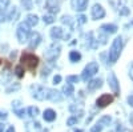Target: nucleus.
Here are the masks:
<instances>
[{"instance_id": "1", "label": "nucleus", "mask_w": 133, "mask_h": 132, "mask_svg": "<svg viewBox=\"0 0 133 132\" xmlns=\"http://www.w3.org/2000/svg\"><path fill=\"white\" fill-rule=\"evenodd\" d=\"M121 49H123V37L118 36V37L115 39L112 47H110V49H109V56H108L109 63H115L120 58Z\"/></svg>"}, {"instance_id": "2", "label": "nucleus", "mask_w": 133, "mask_h": 132, "mask_svg": "<svg viewBox=\"0 0 133 132\" xmlns=\"http://www.w3.org/2000/svg\"><path fill=\"white\" fill-rule=\"evenodd\" d=\"M21 64H23L25 68H28L31 72H33L35 68L37 67V64H39V58L33 53L24 52L23 55H21Z\"/></svg>"}, {"instance_id": "3", "label": "nucleus", "mask_w": 133, "mask_h": 132, "mask_svg": "<svg viewBox=\"0 0 133 132\" xmlns=\"http://www.w3.org/2000/svg\"><path fill=\"white\" fill-rule=\"evenodd\" d=\"M16 36H17V40L20 43L27 41L28 36H29V27L25 23H20L17 26V29H16Z\"/></svg>"}, {"instance_id": "4", "label": "nucleus", "mask_w": 133, "mask_h": 132, "mask_svg": "<svg viewBox=\"0 0 133 132\" xmlns=\"http://www.w3.org/2000/svg\"><path fill=\"white\" fill-rule=\"evenodd\" d=\"M98 72V64L97 63H95V61H92V63H89L87 65V67L84 68V71H83V75H81V78H83V80H88V79H91L93 75H96Z\"/></svg>"}, {"instance_id": "5", "label": "nucleus", "mask_w": 133, "mask_h": 132, "mask_svg": "<svg viewBox=\"0 0 133 132\" xmlns=\"http://www.w3.org/2000/svg\"><path fill=\"white\" fill-rule=\"evenodd\" d=\"M113 102V96L112 95H109V93H104V95H101L97 100H96V104H97V107H100V108H104V107H107L108 104H110Z\"/></svg>"}, {"instance_id": "6", "label": "nucleus", "mask_w": 133, "mask_h": 132, "mask_svg": "<svg viewBox=\"0 0 133 132\" xmlns=\"http://www.w3.org/2000/svg\"><path fill=\"white\" fill-rule=\"evenodd\" d=\"M45 99H49L52 102H61L63 96L60 95L59 91L51 90V88H45Z\"/></svg>"}, {"instance_id": "7", "label": "nucleus", "mask_w": 133, "mask_h": 132, "mask_svg": "<svg viewBox=\"0 0 133 132\" xmlns=\"http://www.w3.org/2000/svg\"><path fill=\"white\" fill-rule=\"evenodd\" d=\"M45 7L51 12V15H55L60 11V3L59 0H47L45 2Z\"/></svg>"}, {"instance_id": "8", "label": "nucleus", "mask_w": 133, "mask_h": 132, "mask_svg": "<svg viewBox=\"0 0 133 132\" xmlns=\"http://www.w3.org/2000/svg\"><path fill=\"white\" fill-rule=\"evenodd\" d=\"M104 16H105V9L103 8V5L95 4L92 7V17L95 20H97V19H103Z\"/></svg>"}, {"instance_id": "9", "label": "nucleus", "mask_w": 133, "mask_h": 132, "mask_svg": "<svg viewBox=\"0 0 133 132\" xmlns=\"http://www.w3.org/2000/svg\"><path fill=\"white\" fill-rule=\"evenodd\" d=\"M32 96L37 99V100H44L45 99V88L44 87H40V85H36V87H32Z\"/></svg>"}, {"instance_id": "10", "label": "nucleus", "mask_w": 133, "mask_h": 132, "mask_svg": "<svg viewBox=\"0 0 133 132\" xmlns=\"http://www.w3.org/2000/svg\"><path fill=\"white\" fill-rule=\"evenodd\" d=\"M108 83H109V87L112 88V91L116 95H118V92H120V90H118V81H117V78L115 76V73L110 72L108 75Z\"/></svg>"}, {"instance_id": "11", "label": "nucleus", "mask_w": 133, "mask_h": 132, "mask_svg": "<svg viewBox=\"0 0 133 132\" xmlns=\"http://www.w3.org/2000/svg\"><path fill=\"white\" fill-rule=\"evenodd\" d=\"M109 122H110V116H104V117H101V119H100V122H98L96 125L92 127L91 132H101V129H103V127H104V123H109Z\"/></svg>"}, {"instance_id": "12", "label": "nucleus", "mask_w": 133, "mask_h": 132, "mask_svg": "<svg viewBox=\"0 0 133 132\" xmlns=\"http://www.w3.org/2000/svg\"><path fill=\"white\" fill-rule=\"evenodd\" d=\"M71 4H72V8L76 11H84L87 8L88 0H72Z\"/></svg>"}, {"instance_id": "13", "label": "nucleus", "mask_w": 133, "mask_h": 132, "mask_svg": "<svg viewBox=\"0 0 133 132\" xmlns=\"http://www.w3.org/2000/svg\"><path fill=\"white\" fill-rule=\"evenodd\" d=\"M40 40H41V36L39 32H33L31 35V40H29V48H36L40 44Z\"/></svg>"}, {"instance_id": "14", "label": "nucleus", "mask_w": 133, "mask_h": 132, "mask_svg": "<svg viewBox=\"0 0 133 132\" xmlns=\"http://www.w3.org/2000/svg\"><path fill=\"white\" fill-rule=\"evenodd\" d=\"M25 129H27V132H40L41 125L37 122H29V123H27Z\"/></svg>"}, {"instance_id": "15", "label": "nucleus", "mask_w": 133, "mask_h": 132, "mask_svg": "<svg viewBox=\"0 0 133 132\" xmlns=\"http://www.w3.org/2000/svg\"><path fill=\"white\" fill-rule=\"evenodd\" d=\"M43 117H44L45 122H53V120L56 119V112H55L53 109H45V111H44Z\"/></svg>"}, {"instance_id": "16", "label": "nucleus", "mask_w": 133, "mask_h": 132, "mask_svg": "<svg viewBox=\"0 0 133 132\" xmlns=\"http://www.w3.org/2000/svg\"><path fill=\"white\" fill-rule=\"evenodd\" d=\"M51 36H52V39H55V40L61 39V37H63V29H61L60 27H53V28L51 29Z\"/></svg>"}, {"instance_id": "17", "label": "nucleus", "mask_w": 133, "mask_h": 132, "mask_svg": "<svg viewBox=\"0 0 133 132\" xmlns=\"http://www.w3.org/2000/svg\"><path fill=\"white\" fill-rule=\"evenodd\" d=\"M37 23H39V17L36 15H28L25 19V24L28 27H35Z\"/></svg>"}, {"instance_id": "18", "label": "nucleus", "mask_w": 133, "mask_h": 132, "mask_svg": "<svg viewBox=\"0 0 133 132\" xmlns=\"http://www.w3.org/2000/svg\"><path fill=\"white\" fill-rule=\"evenodd\" d=\"M103 85V80L101 79H93L91 83H88V88H89V90H97V88H100Z\"/></svg>"}, {"instance_id": "19", "label": "nucleus", "mask_w": 133, "mask_h": 132, "mask_svg": "<svg viewBox=\"0 0 133 132\" xmlns=\"http://www.w3.org/2000/svg\"><path fill=\"white\" fill-rule=\"evenodd\" d=\"M101 29L105 31L107 34H115L117 31V27L115 24H104V26H101Z\"/></svg>"}, {"instance_id": "20", "label": "nucleus", "mask_w": 133, "mask_h": 132, "mask_svg": "<svg viewBox=\"0 0 133 132\" xmlns=\"http://www.w3.org/2000/svg\"><path fill=\"white\" fill-rule=\"evenodd\" d=\"M63 93H64L65 96H71V95L73 93V87H72V84L66 83V84L63 87Z\"/></svg>"}, {"instance_id": "21", "label": "nucleus", "mask_w": 133, "mask_h": 132, "mask_svg": "<svg viewBox=\"0 0 133 132\" xmlns=\"http://www.w3.org/2000/svg\"><path fill=\"white\" fill-rule=\"evenodd\" d=\"M69 59H71L72 63H76V61H79L81 59V55H80V52H77V51H72L69 53Z\"/></svg>"}, {"instance_id": "22", "label": "nucleus", "mask_w": 133, "mask_h": 132, "mask_svg": "<svg viewBox=\"0 0 133 132\" xmlns=\"http://www.w3.org/2000/svg\"><path fill=\"white\" fill-rule=\"evenodd\" d=\"M28 114H29V116H32V117L37 116V115H39V108H37V107H29V108H28Z\"/></svg>"}, {"instance_id": "23", "label": "nucleus", "mask_w": 133, "mask_h": 132, "mask_svg": "<svg viewBox=\"0 0 133 132\" xmlns=\"http://www.w3.org/2000/svg\"><path fill=\"white\" fill-rule=\"evenodd\" d=\"M43 20H44V23H45V24H52L55 21V17H53V15H44Z\"/></svg>"}, {"instance_id": "24", "label": "nucleus", "mask_w": 133, "mask_h": 132, "mask_svg": "<svg viewBox=\"0 0 133 132\" xmlns=\"http://www.w3.org/2000/svg\"><path fill=\"white\" fill-rule=\"evenodd\" d=\"M15 72H16L17 78H23L24 76V71H23V67H21V65H17V67L15 68Z\"/></svg>"}, {"instance_id": "25", "label": "nucleus", "mask_w": 133, "mask_h": 132, "mask_svg": "<svg viewBox=\"0 0 133 132\" xmlns=\"http://www.w3.org/2000/svg\"><path fill=\"white\" fill-rule=\"evenodd\" d=\"M21 4H23L24 9H31L32 8V0H21Z\"/></svg>"}, {"instance_id": "26", "label": "nucleus", "mask_w": 133, "mask_h": 132, "mask_svg": "<svg viewBox=\"0 0 133 132\" xmlns=\"http://www.w3.org/2000/svg\"><path fill=\"white\" fill-rule=\"evenodd\" d=\"M9 4V0H0V11H4Z\"/></svg>"}, {"instance_id": "27", "label": "nucleus", "mask_w": 133, "mask_h": 132, "mask_svg": "<svg viewBox=\"0 0 133 132\" xmlns=\"http://www.w3.org/2000/svg\"><path fill=\"white\" fill-rule=\"evenodd\" d=\"M66 81H68L69 84L71 83H79V78H77V76H68V78H66Z\"/></svg>"}, {"instance_id": "28", "label": "nucleus", "mask_w": 133, "mask_h": 132, "mask_svg": "<svg viewBox=\"0 0 133 132\" xmlns=\"http://www.w3.org/2000/svg\"><path fill=\"white\" fill-rule=\"evenodd\" d=\"M19 88H20V85L16 83L15 85H11V87H8L7 88V93H9V92H12V91H16V90H19Z\"/></svg>"}, {"instance_id": "29", "label": "nucleus", "mask_w": 133, "mask_h": 132, "mask_svg": "<svg viewBox=\"0 0 133 132\" xmlns=\"http://www.w3.org/2000/svg\"><path fill=\"white\" fill-rule=\"evenodd\" d=\"M61 21H63L64 24H71V23H72V17H71V16H63Z\"/></svg>"}, {"instance_id": "30", "label": "nucleus", "mask_w": 133, "mask_h": 132, "mask_svg": "<svg viewBox=\"0 0 133 132\" xmlns=\"http://www.w3.org/2000/svg\"><path fill=\"white\" fill-rule=\"evenodd\" d=\"M75 123H77V117H69L68 120H66V125H72Z\"/></svg>"}, {"instance_id": "31", "label": "nucleus", "mask_w": 133, "mask_h": 132, "mask_svg": "<svg viewBox=\"0 0 133 132\" xmlns=\"http://www.w3.org/2000/svg\"><path fill=\"white\" fill-rule=\"evenodd\" d=\"M16 115L19 117H24L25 116V111H24V109H16Z\"/></svg>"}, {"instance_id": "32", "label": "nucleus", "mask_w": 133, "mask_h": 132, "mask_svg": "<svg viewBox=\"0 0 133 132\" xmlns=\"http://www.w3.org/2000/svg\"><path fill=\"white\" fill-rule=\"evenodd\" d=\"M60 81H61V76H60V75H56V76L53 78V83H55V84H59Z\"/></svg>"}, {"instance_id": "33", "label": "nucleus", "mask_w": 133, "mask_h": 132, "mask_svg": "<svg viewBox=\"0 0 133 132\" xmlns=\"http://www.w3.org/2000/svg\"><path fill=\"white\" fill-rule=\"evenodd\" d=\"M85 21H87V17H85L84 15H81V16H79V23H80V24H84V23H85Z\"/></svg>"}, {"instance_id": "34", "label": "nucleus", "mask_w": 133, "mask_h": 132, "mask_svg": "<svg viewBox=\"0 0 133 132\" xmlns=\"http://www.w3.org/2000/svg\"><path fill=\"white\" fill-rule=\"evenodd\" d=\"M128 103H129V105H132V107H133V95L128 96Z\"/></svg>"}, {"instance_id": "35", "label": "nucleus", "mask_w": 133, "mask_h": 132, "mask_svg": "<svg viewBox=\"0 0 133 132\" xmlns=\"http://www.w3.org/2000/svg\"><path fill=\"white\" fill-rule=\"evenodd\" d=\"M129 76H130V79L133 80V63L130 65V70H129Z\"/></svg>"}, {"instance_id": "36", "label": "nucleus", "mask_w": 133, "mask_h": 132, "mask_svg": "<svg viewBox=\"0 0 133 132\" xmlns=\"http://www.w3.org/2000/svg\"><path fill=\"white\" fill-rule=\"evenodd\" d=\"M128 12H129V9H127V8H124L123 11H120V14H121V15H127Z\"/></svg>"}, {"instance_id": "37", "label": "nucleus", "mask_w": 133, "mask_h": 132, "mask_svg": "<svg viewBox=\"0 0 133 132\" xmlns=\"http://www.w3.org/2000/svg\"><path fill=\"white\" fill-rule=\"evenodd\" d=\"M0 117H2V119H5V117H7V114H5V112H4V114L0 112Z\"/></svg>"}, {"instance_id": "38", "label": "nucleus", "mask_w": 133, "mask_h": 132, "mask_svg": "<svg viewBox=\"0 0 133 132\" xmlns=\"http://www.w3.org/2000/svg\"><path fill=\"white\" fill-rule=\"evenodd\" d=\"M7 132H15V128H14V127H9V128L7 129Z\"/></svg>"}, {"instance_id": "39", "label": "nucleus", "mask_w": 133, "mask_h": 132, "mask_svg": "<svg viewBox=\"0 0 133 132\" xmlns=\"http://www.w3.org/2000/svg\"><path fill=\"white\" fill-rule=\"evenodd\" d=\"M3 129H4V124L0 123V132H3Z\"/></svg>"}, {"instance_id": "40", "label": "nucleus", "mask_w": 133, "mask_h": 132, "mask_svg": "<svg viewBox=\"0 0 133 132\" xmlns=\"http://www.w3.org/2000/svg\"><path fill=\"white\" fill-rule=\"evenodd\" d=\"M75 132H83V131H81V129H76Z\"/></svg>"}]
</instances>
